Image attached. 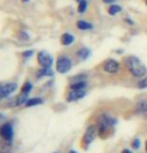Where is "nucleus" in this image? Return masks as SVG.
Here are the masks:
<instances>
[{"instance_id":"obj_1","label":"nucleus","mask_w":147,"mask_h":153,"mask_svg":"<svg viewBox=\"0 0 147 153\" xmlns=\"http://www.w3.org/2000/svg\"><path fill=\"white\" fill-rule=\"evenodd\" d=\"M123 64L128 73L135 78H141L147 74V67L136 55H127L123 59Z\"/></svg>"},{"instance_id":"obj_2","label":"nucleus","mask_w":147,"mask_h":153,"mask_svg":"<svg viewBox=\"0 0 147 153\" xmlns=\"http://www.w3.org/2000/svg\"><path fill=\"white\" fill-rule=\"evenodd\" d=\"M116 124H117L116 117L113 116L110 113H108V112H102L97 118L96 126L98 128V135L100 137H103Z\"/></svg>"},{"instance_id":"obj_3","label":"nucleus","mask_w":147,"mask_h":153,"mask_svg":"<svg viewBox=\"0 0 147 153\" xmlns=\"http://www.w3.org/2000/svg\"><path fill=\"white\" fill-rule=\"evenodd\" d=\"M122 65L119 60L109 57V58L105 59L101 64V69L104 73L110 74V75H116L120 72Z\"/></svg>"},{"instance_id":"obj_4","label":"nucleus","mask_w":147,"mask_h":153,"mask_svg":"<svg viewBox=\"0 0 147 153\" xmlns=\"http://www.w3.org/2000/svg\"><path fill=\"white\" fill-rule=\"evenodd\" d=\"M56 70L61 74H65L71 70L72 68V60L69 56L62 54L59 55L56 59Z\"/></svg>"},{"instance_id":"obj_5","label":"nucleus","mask_w":147,"mask_h":153,"mask_svg":"<svg viewBox=\"0 0 147 153\" xmlns=\"http://www.w3.org/2000/svg\"><path fill=\"white\" fill-rule=\"evenodd\" d=\"M97 135H98L97 126L96 125H89L87 128H86L84 135H83V137H82L83 145L85 147L90 145V144L95 140V138L97 137Z\"/></svg>"},{"instance_id":"obj_6","label":"nucleus","mask_w":147,"mask_h":153,"mask_svg":"<svg viewBox=\"0 0 147 153\" xmlns=\"http://www.w3.org/2000/svg\"><path fill=\"white\" fill-rule=\"evenodd\" d=\"M87 95V91L86 89H82V90H75V89H70L68 91L67 95H66V101L67 102H74V101L80 100L84 98Z\"/></svg>"},{"instance_id":"obj_7","label":"nucleus","mask_w":147,"mask_h":153,"mask_svg":"<svg viewBox=\"0 0 147 153\" xmlns=\"http://www.w3.org/2000/svg\"><path fill=\"white\" fill-rule=\"evenodd\" d=\"M37 59H38L39 64L44 68H50L53 64L52 56H51L49 53L45 52V51H41V52L38 54Z\"/></svg>"},{"instance_id":"obj_8","label":"nucleus","mask_w":147,"mask_h":153,"mask_svg":"<svg viewBox=\"0 0 147 153\" xmlns=\"http://www.w3.org/2000/svg\"><path fill=\"white\" fill-rule=\"evenodd\" d=\"M0 136L5 141H10L13 138V127L10 123H5L0 127Z\"/></svg>"},{"instance_id":"obj_9","label":"nucleus","mask_w":147,"mask_h":153,"mask_svg":"<svg viewBox=\"0 0 147 153\" xmlns=\"http://www.w3.org/2000/svg\"><path fill=\"white\" fill-rule=\"evenodd\" d=\"M134 112L136 114L147 116V99H140L138 100L134 105Z\"/></svg>"},{"instance_id":"obj_10","label":"nucleus","mask_w":147,"mask_h":153,"mask_svg":"<svg viewBox=\"0 0 147 153\" xmlns=\"http://www.w3.org/2000/svg\"><path fill=\"white\" fill-rule=\"evenodd\" d=\"M16 88H17L16 83H8L6 85L1 86V88H0V99L9 96L10 94H12L16 90Z\"/></svg>"},{"instance_id":"obj_11","label":"nucleus","mask_w":147,"mask_h":153,"mask_svg":"<svg viewBox=\"0 0 147 153\" xmlns=\"http://www.w3.org/2000/svg\"><path fill=\"white\" fill-rule=\"evenodd\" d=\"M75 55L78 59L85 61V60H87L91 56V49L86 47V46H81V47L76 50Z\"/></svg>"},{"instance_id":"obj_12","label":"nucleus","mask_w":147,"mask_h":153,"mask_svg":"<svg viewBox=\"0 0 147 153\" xmlns=\"http://www.w3.org/2000/svg\"><path fill=\"white\" fill-rule=\"evenodd\" d=\"M76 28L80 31H91L94 29V24L84 19H79L76 21Z\"/></svg>"},{"instance_id":"obj_13","label":"nucleus","mask_w":147,"mask_h":153,"mask_svg":"<svg viewBox=\"0 0 147 153\" xmlns=\"http://www.w3.org/2000/svg\"><path fill=\"white\" fill-rule=\"evenodd\" d=\"M122 11H123V7L121 6L120 4L113 3V4L108 5L107 9H106V13H107L109 16L115 17V16L119 15L120 13H122Z\"/></svg>"},{"instance_id":"obj_14","label":"nucleus","mask_w":147,"mask_h":153,"mask_svg":"<svg viewBox=\"0 0 147 153\" xmlns=\"http://www.w3.org/2000/svg\"><path fill=\"white\" fill-rule=\"evenodd\" d=\"M75 41V37L70 32H64L60 37V42L63 46H70Z\"/></svg>"},{"instance_id":"obj_15","label":"nucleus","mask_w":147,"mask_h":153,"mask_svg":"<svg viewBox=\"0 0 147 153\" xmlns=\"http://www.w3.org/2000/svg\"><path fill=\"white\" fill-rule=\"evenodd\" d=\"M88 86L87 80H81V81H75V82H70L69 88L70 89H75V90H82V89H86Z\"/></svg>"},{"instance_id":"obj_16","label":"nucleus","mask_w":147,"mask_h":153,"mask_svg":"<svg viewBox=\"0 0 147 153\" xmlns=\"http://www.w3.org/2000/svg\"><path fill=\"white\" fill-rule=\"evenodd\" d=\"M54 72L51 70L50 68H44L43 67L42 69L37 71L36 73V77L37 78H42V77H45V76H53Z\"/></svg>"},{"instance_id":"obj_17","label":"nucleus","mask_w":147,"mask_h":153,"mask_svg":"<svg viewBox=\"0 0 147 153\" xmlns=\"http://www.w3.org/2000/svg\"><path fill=\"white\" fill-rule=\"evenodd\" d=\"M89 3L88 0H81L80 2H78V5H77V11L80 14H84L88 9Z\"/></svg>"},{"instance_id":"obj_18","label":"nucleus","mask_w":147,"mask_h":153,"mask_svg":"<svg viewBox=\"0 0 147 153\" xmlns=\"http://www.w3.org/2000/svg\"><path fill=\"white\" fill-rule=\"evenodd\" d=\"M136 87L140 90H144V89H147V74L145 76L141 77L139 80L136 83Z\"/></svg>"},{"instance_id":"obj_19","label":"nucleus","mask_w":147,"mask_h":153,"mask_svg":"<svg viewBox=\"0 0 147 153\" xmlns=\"http://www.w3.org/2000/svg\"><path fill=\"white\" fill-rule=\"evenodd\" d=\"M43 103V100L41 98H30V99H28V101L26 102V107H32V106H35V105H38V104H41Z\"/></svg>"},{"instance_id":"obj_20","label":"nucleus","mask_w":147,"mask_h":153,"mask_svg":"<svg viewBox=\"0 0 147 153\" xmlns=\"http://www.w3.org/2000/svg\"><path fill=\"white\" fill-rule=\"evenodd\" d=\"M28 94H25V93H20L17 97V105H23V104H26V102L28 101Z\"/></svg>"},{"instance_id":"obj_21","label":"nucleus","mask_w":147,"mask_h":153,"mask_svg":"<svg viewBox=\"0 0 147 153\" xmlns=\"http://www.w3.org/2000/svg\"><path fill=\"white\" fill-rule=\"evenodd\" d=\"M123 22H124L125 24L127 25V26H129V27H133L134 25H135L134 19L132 18L131 16H129V15L125 16V17H123Z\"/></svg>"},{"instance_id":"obj_22","label":"nucleus","mask_w":147,"mask_h":153,"mask_svg":"<svg viewBox=\"0 0 147 153\" xmlns=\"http://www.w3.org/2000/svg\"><path fill=\"white\" fill-rule=\"evenodd\" d=\"M32 84H31L30 82H26L24 85H23V87L21 88V93H25V94H29L30 91L32 90Z\"/></svg>"},{"instance_id":"obj_23","label":"nucleus","mask_w":147,"mask_h":153,"mask_svg":"<svg viewBox=\"0 0 147 153\" xmlns=\"http://www.w3.org/2000/svg\"><path fill=\"white\" fill-rule=\"evenodd\" d=\"M140 139L139 138H134L131 142V146L133 147L134 149H139L140 148Z\"/></svg>"},{"instance_id":"obj_24","label":"nucleus","mask_w":147,"mask_h":153,"mask_svg":"<svg viewBox=\"0 0 147 153\" xmlns=\"http://www.w3.org/2000/svg\"><path fill=\"white\" fill-rule=\"evenodd\" d=\"M117 0H102V3L104 5H110L113 3H116Z\"/></svg>"},{"instance_id":"obj_25","label":"nucleus","mask_w":147,"mask_h":153,"mask_svg":"<svg viewBox=\"0 0 147 153\" xmlns=\"http://www.w3.org/2000/svg\"><path fill=\"white\" fill-rule=\"evenodd\" d=\"M20 38H22L24 40H27V39H29V35H28L26 32L22 31V32H20Z\"/></svg>"},{"instance_id":"obj_26","label":"nucleus","mask_w":147,"mask_h":153,"mask_svg":"<svg viewBox=\"0 0 147 153\" xmlns=\"http://www.w3.org/2000/svg\"><path fill=\"white\" fill-rule=\"evenodd\" d=\"M32 54H33V51H32V50H27V51H25V52H23L22 55L24 56V57H26V58H27V57L31 56V55H32Z\"/></svg>"},{"instance_id":"obj_27","label":"nucleus","mask_w":147,"mask_h":153,"mask_svg":"<svg viewBox=\"0 0 147 153\" xmlns=\"http://www.w3.org/2000/svg\"><path fill=\"white\" fill-rule=\"evenodd\" d=\"M121 153H133V152H132L130 149H127V148H125V149H123L122 151H121Z\"/></svg>"},{"instance_id":"obj_28","label":"nucleus","mask_w":147,"mask_h":153,"mask_svg":"<svg viewBox=\"0 0 147 153\" xmlns=\"http://www.w3.org/2000/svg\"><path fill=\"white\" fill-rule=\"evenodd\" d=\"M115 53H117V54H123V53H124V50H123V49H118V50L115 51Z\"/></svg>"},{"instance_id":"obj_29","label":"nucleus","mask_w":147,"mask_h":153,"mask_svg":"<svg viewBox=\"0 0 147 153\" xmlns=\"http://www.w3.org/2000/svg\"><path fill=\"white\" fill-rule=\"evenodd\" d=\"M68 153H77V152L75 151V150H70V151H69Z\"/></svg>"},{"instance_id":"obj_30","label":"nucleus","mask_w":147,"mask_h":153,"mask_svg":"<svg viewBox=\"0 0 147 153\" xmlns=\"http://www.w3.org/2000/svg\"><path fill=\"white\" fill-rule=\"evenodd\" d=\"M145 150L147 151V141H146V143H145Z\"/></svg>"},{"instance_id":"obj_31","label":"nucleus","mask_w":147,"mask_h":153,"mask_svg":"<svg viewBox=\"0 0 147 153\" xmlns=\"http://www.w3.org/2000/svg\"><path fill=\"white\" fill-rule=\"evenodd\" d=\"M144 4H145L146 6H147V0H144Z\"/></svg>"},{"instance_id":"obj_32","label":"nucleus","mask_w":147,"mask_h":153,"mask_svg":"<svg viewBox=\"0 0 147 153\" xmlns=\"http://www.w3.org/2000/svg\"><path fill=\"white\" fill-rule=\"evenodd\" d=\"M80 1H81V0H76V2H77V3H78V2H80Z\"/></svg>"},{"instance_id":"obj_33","label":"nucleus","mask_w":147,"mask_h":153,"mask_svg":"<svg viewBox=\"0 0 147 153\" xmlns=\"http://www.w3.org/2000/svg\"><path fill=\"white\" fill-rule=\"evenodd\" d=\"M23 1H28V0H23Z\"/></svg>"},{"instance_id":"obj_34","label":"nucleus","mask_w":147,"mask_h":153,"mask_svg":"<svg viewBox=\"0 0 147 153\" xmlns=\"http://www.w3.org/2000/svg\"><path fill=\"white\" fill-rule=\"evenodd\" d=\"M1 86H2V85H1V84H0V88H1Z\"/></svg>"},{"instance_id":"obj_35","label":"nucleus","mask_w":147,"mask_h":153,"mask_svg":"<svg viewBox=\"0 0 147 153\" xmlns=\"http://www.w3.org/2000/svg\"><path fill=\"white\" fill-rule=\"evenodd\" d=\"M55 153H56V152H55Z\"/></svg>"}]
</instances>
